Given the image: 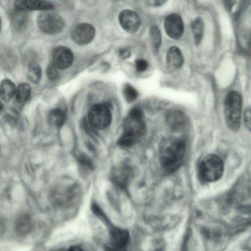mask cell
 Instances as JSON below:
<instances>
[{
	"label": "cell",
	"instance_id": "cell-1",
	"mask_svg": "<svg viewBox=\"0 0 251 251\" xmlns=\"http://www.w3.org/2000/svg\"><path fill=\"white\" fill-rule=\"evenodd\" d=\"M185 152V143L182 139L169 137L164 139L159 147V159L166 171L172 172L180 165Z\"/></svg>",
	"mask_w": 251,
	"mask_h": 251
},
{
	"label": "cell",
	"instance_id": "cell-2",
	"mask_svg": "<svg viewBox=\"0 0 251 251\" xmlns=\"http://www.w3.org/2000/svg\"><path fill=\"white\" fill-rule=\"evenodd\" d=\"M145 132L146 125L142 112L139 108H133L124 121L123 133L118 140V144L124 147H131L136 144Z\"/></svg>",
	"mask_w": 251,
	"mask_h": 251
},
{
	"label": "cell",
	"instance_id": "cell-3",
	"mask_svg": "<svg viewBox=\"0 0 251 251\" xmlns=\"http://www.w3.org/2000/svg\"><path fill=\"white\" fill-rule=\"evenodd\" d=\"M242 98L240 93L231 91L226 95L224 101V111L226 123L232 130L240 127Z\"/></svg>",
	"mask_w": 251,
	"mask_h": 251
},
{
	"label": "cell",
	"instance_id": "cell-4",
	"mask_svg": "<svg viewBox=\"0 0 251 251\" xmlns=\"http://www.w3.org/2000/svg\"><path fill=\"white\" fill-rule=\"evenodd\" d=\"M224 163L222 159L215 154H208L201 161L199 173L206 182H214L219 179L223 173Z\"/></svg>",
	"mask_w": 251,
	"mask_h": 251
},
{
	"label": "cell",
	"instance_id": "cell-5",
	"mask_svg": "<svg viewBox=\"0 0 251 251\" xmlns=\"http://www.w3.org/2000/svg\"><path fill=\"white\" fill-rule=\"evenodd\" d=\"M37 23L39 29L48 34L61 32L65 26L63 18L58 13L50 10L43 11L38 16Z\"/></svg>",
	"mask_w": 251,
	"mask_h": 251
},
{
	"label": "cell",
	"instance_id": "cell-6",
	"mask_svg": "<svg viewBox=\"0 0 251 251\" xmlns=\"http://www.w3.org/2000/svg\"><path fill=\"white\" fill-rule=\"evenodd\" d=\"M88 119L89 124L94 127L103 129L111 124L112 115L107 104L98 103L93 105L90 109Z\"/></svg>",
	"mask_w": 251,
	"mask_h": 251
},
{
	"label": "cell",
	"instance_id": "cell-7",
	"mask_svg": "<svg viewBox=\"0 0 251 251\" xmlns=\"http://www.w3.org/2000/svg\"><path fill=\"white\" fill-rule=\"evenodd\" d=\"M95 34V28L92 25L83 23L74 27L71 32V38L75 44L85 45L93 41Z\"/></svg>",
	"mask_w": 251,
	"mask_h": 251
},
{
	"label": "cell",
	"instance_id": "cell-8",
	"mask_svg": "<svg viewBox=\"0 0 251 251\" xmlns=\"http://www.w3.org/2000/svg\"><path fill=\"white\" fill-rule=\"evenodd\" d=\"M51 62L58 69L64 70L69 68L74 61V55L68 48L59 46L52 51Z\"/></svg>",
	"mask_w": 251,
	"mask_h": 251
},
{
	"label": "cell",
	"instance_id": "cell-9",
	"mask_svg": "<svg viewBox=\"0 0 251 251\" xmlns=\"http://www.w3.org/2000/svg\"><path fill=\"white\" fill-rule=\"evenodd\" d=\"M119 22L127 32L132 33L138 30L141 21L138 15L134 11L126 9L122 11L119 16Z\"/></svg>",
	"mask_w": 251,
	"mask_h": 251
},
{
	"label": "cell",
	"instance_id": "cell-10",
	"mask_svg": "<svg viewBox=\"0 0 251 251\" xmlns=\"http://www.w3.org/2000/svg\"><path fill=\"white\" fill-rule=\"evenodd\" d=\"M164 26L168 35L173 39H178L183 34V22L181 17L176 14H171L166 18Z\"/></svg>",
	"mask_w": 251,
	"mask_h": 251
},
{
	"label": "cell",
	"instance_id": "cell-11",
	"mask_svg": "<svg viewBox=\"0 0 251 251\" xmlns=\"http://www.w3.org/2000/svg\"><path fill=\"white\" fill-rule=\"evenodd\" d=\"M14 5L15 9L23 12L51 10L54 7L51 2L44 0H18L15 1Z\"/></svg>",
	"mask_w": 251,
	"mask_h": 251
},
{
	"label": "cell",
	"instance_id": "cell-12",
	"mask_svg": "<svg viewBox=\"0 0 251 251\" xmlns=\"http://www.w3.org/2000/svg\"><path fill=\"white\" fill-rule=\"evenodd\" d=\"M166 121L170 127L175 130L182 129L186 125L187 118L181 110L174 109L169 111L166 115Z\"/></svg>",
	"mask_w": 251,
	"mask_h": 251
},
{
	"label": "cell",
	"instance_id": "cell-13",
	"mask_svg": "<svg viewBox=\"0 0 251 251\" xmlns=\"http://www.w3.org/2000/svg\"><path fill=\"white\" fill-rule=\"evenodd\" d=\"M34 221L31 216L27 214L20 215L15 222V231L21 236L29 234L34 227Z\"/></svg>",
	"mask_w": 251,
	"mask_h": 251
},
{
	"label": "cell",
	"instance_id": "cell-14",
	"mask_svg": "<svg viewBox=\"0 0 251 251\" xmlns=\"http://www.w3.org/2000/svg\"><path fill=\"white\" fill-rule=\"evenodd\" d=\"M131 175V170L128 165H122L116 168L113 174L114 182L121 188H125Z\"/></svg>",
	"mask_w": 251,
	"mask_h": 251
},
{
	"label": "cell",
	"instance_id": "cell-15",
	"mask_svg": "<svg viewBox=\"0 0 251 251\" xmlns=\"http://www.w3.org/2000/svg\"><path fill=\"white\" fill-rule=\"evenodd\" d=\"M167 64L171 69H178L183 63V57L181 50L177 47H172L167 53Z\"/></svg>",
	"mask_w": 251,
	"mask_h": 251
},
{
	"label": "cell",
	"instance_id": "cell-16",
	"mask_svg": "<svg viewBox=\"0 0 251 251\" xmlns=\"http://www.w3.org/2000/svg\"><path fill=\"white\" fill-rule=\"evenodd\" d=\"M16 88L14 83L9 79H3L0 85L1 99L5 101H10L16 95Z\"/></svg>",
	"mask_w": 251,
	"mask_h": 251
},
{
	"label": "cell",
	"instance_id": "cell-17",
	"mask_svg": "<svg viewBox=\"0 0 251 251\" xmlns=\"http://www.w3.org/2000/svg\"><path fill=\"white\" fill-rule=\"evenodd\" d=\"M10 20L12 26L17 31L24 30L28 23V16L25 12L15 10L10 15Z\"/></svg>",
	"mask_w": 251,
	"mask_h": 251
},
{
	"label": "cell",
	"instance_id": "cell-18",
	"mask_svg": "<svg viewBox=\"0 0 251 251\" xmlns=\"http://www.w3.org/2000/svg\"><path fill=\"white\" fill-rule=\"evenodd\" d=\"M128 236V232L125 229L114 228L110 231L111 242L117 248L123 247L126 244Z\"/></svg>",
	"mask_w": 251,
	"mask_h": 251
},
{
	"label": "cell",
	"instance_id": "cell-19",
	"mask_svg": "<svg viewBox=\"0 0 251 251\" xmlns=\"http://www.w3.org/2000/svg\"><path fill=\"white\" fill-rule=\"evenodd\" d=\"M48 119L50 123L52 126L55 127H60L66 121V114L61 108H53L49 112Z\"/></svg>",
	"mask_w": 251,
	"mask_h": 251
},
{
	"label": "cell",
	"instance_id": "cell-20",
	"mask_svg": "<svg viewBox=\"0 0 251 251\" xmlns=\"http://www.w3.org/2000/svg\"><path fill=\"white\" fill-rule=\"evenodd\" d=\"M31 95L30 86L26 83L20 84L16 91V100L20 104H23L26 103L30 98Z\"/></svg>",
	"mask_w": 251,
	"mask_h": 251
},
{
	"label": "cell",
	"instance_id": "cell-21",
	"mask_svg": "<svg viewBox=\"0 0 251 251\" xmlns=\"http://www.w3.org/2000/svg\"><path fill=\"white\" fill-rule=\"evenodd\" d=\"M191 26L195 43L198 45L201 42L203 36L204 25L202 20L197 18L192 23Z\"/></svg>",
	"mask_w": 251,
	"mask_h": 251
},
{
	"label": "cell",
	"instance_id": "cell-22",
	"mask_svg": "<svg viewBox=\"0 0 251 251\" xmlns=\"http://www.w3.org/2000/svg\"><path fill=\"white\" fill-rule=\"evenodd\" d=\"M150 39L152 50L154 52H157L160 46L161 36L160 32L157 26L154 25L151 28Z\"/></svg>",
	"mask_w": 251,
	"mask_h": 251
},
{
	"label": "cell",
	"instance_id": "cell-23",
	"mask_svg": "<svg viewBox=\"0 0 251 251\" xmlns=\"http://www.w3.org/2000/svg\"><path fill=\"white\" fill-rule=\"evenodd\" d=\"M42 69L37 64H30L27 70V77L29 80L34 84L40 82L42 78Z\"/></svg>",
	"mask_w": 251,
	"mask_h": 251
},
{
	"label": "cell",
	"instance_id": "cell-24",
	"mask_svg": "<svg viewBox=\"0 0 251 251\" xmlns=\"http://www.w3.org/2000/svg\"><path fill=\"white\" fill-rule=\"evenodd\" d=\"M124 97L128 102H132L137 98L138 93L137 90L129 84H126L123 89Z\"/></svg>",
	"mask_w": 251,
	"mask_h": 251
},
{
	"label": "cell",
	"instance_id": "cell-25",
	"mask_svg": "<svg viewBox=\"0 0 251 251\" xmlns=\"http://www.w3.org/2000/svg\"><path fill=\"white\" fill-rule=\"evenodd\" d=\"M46 74L50 80H57L60 77L58 69L51 62L47 68Z\"/></svg>",
	"mask_w": 251,
	"mask_h": 251
},
{
	"label": "cell",
	"instance_id": "cell-26",
	"mask_svg": "<svg viewBox=\"0 0 251 251\" xmlns=\"http://www.w3.org/2000/svg\"><path fill=\"white\" fill-rule=\"evenodd\" d=\"M244 121L246 127L251 132V105L248 106L245 109Z\"/></svg>",
	"mask_w": 251,
	"mask_h": 251
},
{
	"label": "cell",
	"instance_id": "cell-27",
	"mask_svg": "<svg viewBox=\"0 0 251 251\" xmlns=\"http://www.w3.org/2000/svg\"><path fill=\"white\" fill-rule=\"evenodd\" d=\"M135 67L139 72H142L147 70L148 67V62L143 59H138L135 61Z\"/></svg>",
	"mask_w": 251,
	"mask_h": 251
},
{
	"label": "cell",
	"instance_id": "cell-28",
	"mask_svg": "<svg viewBox=\"0 0 251 251\" xmlns=\"http://www.w3.org/2000/svg\"><path fill=\"white\" fill-rule=\"evenodd\" d=\"M79 162L82 165L87 167L90 169H91L93 167L92 162L86 156H81L79 158Z\"/></svg>",
	"mask_w": 251,
	"mask_h": 251
},
{
	"label": "cell",
	"instance_id": "cell-29",
	"mask_svg": "<svg viewBox=\"0 0 251 251\" xmlns=\"http://www.w3.org/2000/svg\"><path fill=\"white\" fill-rule=\"evenodd\" d=\"M92 209L94 213L96 215L102 218L103 219H106V217L104 213L98 205L95 203L93 204L92 205Z\"/></svg>",
	"mask_w": 251,
	"mask_h": 251
},
{
	"label": "cell",
	"instance_id": "cell-30",
	"mask_svg": "<svg viewBox=\"0 0 251 251\" xmlns=\"http://www.w3.org/2000/svg\"><path fill=\"white\" fill-rule=\"evenodd\" d=\"M119 55L120 57L126 58L130 55V52L126 49H121L119 51Z\"/></svg>",
	"mask_w": 251,
	"mask_h": 251
},
{
	"label": "cell",
	"instance_id": "cell-31",
	"mask_svg": "<svg viewBox=\"0 0 251 251\" xmlns=\"http://www.w3.org/2000/svg\"><path fill=\"white\" fill-rule=\"evenodd\" d=\"M166 1L163 0H152V1H148L147 3L148 4L150 5L151 6H159L163 4L165 2H166Z\"/></svg>",
	"mask_w": 251,
	"mask_h": 251
},
{
	"label": "cell",
	"instance_id": "cell-32",
	"mask_svg": "<svg viewBox=\"0 0 251 251\" xmlns=\"http://www.w3.org/2000/svg\"><path fill=\"white\" fill-rule=\"evenodd\" d=\"M235 2V1H225V5L228 10H230Z\"/></svg>",
	"mask_w": 251,
	"mask_h": 251
},
{
	"label": "cell",
	"instance_id": "cell-33",
	"mask_svg": "<svg viewBox=\"0 0 251 251\" xmlns=\"http://www.w3.org/2000/svg\"><path fill=\"white\" fill-rule=\"evenodd\" d=\"M67 251H84L81 248L77 246L70 247Z\"/></svg>",
	"mask_w": 251,
	"mask_h": 251
},
{
	"label": "cell",
	"instance_id": "cell-34",
	"mask_svg": "<svg viewBox=\"0 0 251 251\" xmlns=\"http://www.w3.org/2000/svg\"><path fill=\"white\" fill-rule=\"evenodd\" d=\"M247 50L248 52L251 55V35L250 36L248 40Z\"/></svg>",
	"mask_w": 251,
	"mask_h": 251
}]
</instances>
